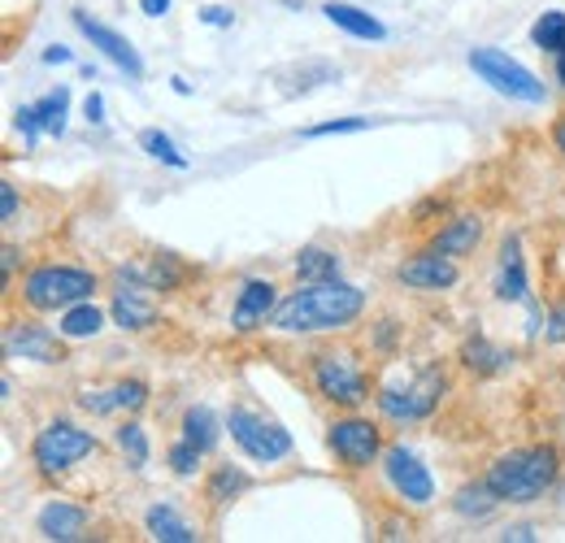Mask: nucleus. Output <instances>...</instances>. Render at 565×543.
<instances>
[{
    "instance_id": "nucleus-1",
    "label": "nucleus",
    "mask_w": 565,
    "mask_h": 543,
    "mask_svg": "<svg viewBox=\"0 0 565 543\" xmlns=\"http://www.w3.org/2000/svg\"><path fill=\"white\" fill-rule=\"evenodd\" d=\"M365 313V291L344 278L327 283H296L275 309V331L282 336H340L361 322Z\"/></svg>"
},
{
    "instance_id": "nucleus-2",
    "label": "nucleus",
    "mask_w": 565,
    "mask_h": 543,
    "mask_svg": "<svg viewBox=\"0 0 565 543\" xmlns=\"http://www.w3.org/2000/svg\"><path fill=\"white\" fill-rule=\"evenodd\" d=\"M565 475V457L557 444H518L488 461V487L500 496V504H535L544 500Z\"/></svg>"
},
{
    "instance_id": "nucleus-3",
    "label": "nucleus",
    "mask_w": 565,
    "mask_h": 543,
    "mask_svg": "<svg viewBox=\"0 0 565 543\" xmlns=\"http://www.w3.org/2000/svg\"><path fill=\"white\" fill-rule=\"evenodd\" d=\"M309 387L331 408H361L374 401V379L356 348H318L305 365Z\"/></svg>"
},
{
    "instance_id": "nucleus-4",
    "label": "nucleus",
    "mask_w": 565,
    "mask_h": 543,
    "mask_svg": "<svg viewBox=\"0 0 565 543\" xmlns=\"http://www.w3.org/2000/svg\"><path fill=\"white\" fill-rule=\"evenodd\" d=\"M444 396H448V370L444 365H423L409 379L379 383L374 387V408L392 426H418L426 417H435Z\"/></svg>"
},
{
    "instance_id": "nucleus-5",
    "label": "nucleus",
    "mask_w": 565,
    "mask_h": 543,
    "mask_svg": "<svg viewBox=\"0 0 565 543\" xmlns=\"http://www.w3.org/2000/svg\"><path fill=\"white\" fill-rule=\"evenodd\" d=\"M100 291V274L71 262H40L22 274V305L31 313H62Z\"/></svg>"
},
{
    "instance_id": "nucleus-6",
    "label": "nucleus",
    "mask_w": 565,
    "mask_h": 543,
    "mask_svg": "<svg viewBox=\"0 0 565 543\" xmlns=\"http://www.w3.org/2000/svg\"><path fill=\"white\" fill-rule=\"evenodd\" d=\"M96 453H100L96 430L78 426V422H71V417H53V422H44V426L31 435V448H26L31 470H35L40 478L71 475L78 461H87V457H96Z\"/></svg>"
},
{
    "instance_id": "nucleus-7",
    "label": "nucleus",
    "mask_w": 565,
    "mask_h": 543,
    "mask_svg": "<svg viewBox=\"0 0 565 543\" xmlns=\"http://www.w3.org/2000/svg\"><path fill=\"white\" fill-rule=\"evenodd\" d=\"M226 430H231L235 448H239L248 461H257V466H279V461H287V457L296 453L291 430H287L282 422H275L270 413H262V408H253V405L226 408Z\"/></svg>"
},
{
    "instance_id": "nucleus-8",
    "label": "nucleus",
    "mask_w": 565,
    "mask_h": 543,
    "mask_svg": "<svg viewBox=\"0 0 565 543\" xmlns=\"http://www.w3.org/2000/svg\"><path fill=\"white\" fill-rule=\"evenodd\" d=\"M327 448H331V457H335V466L340 470H349V475H365L370 466H379L383 461V426L374 422V417H365V413H356V408H344L340 417H331V426H327Z\"/></svg>"
},
{
    "instance_id": "nucleus-9",
    "label": "nucleus",
    "mask_w": 565,
    "mask_h": 543,
    "mask_svg": "<svg viewBox=\"0 0 565 543\" xmlns=\"http://www.w3.org/2000/svg\"><path fill=\"white\" fill-rule=\"evenodd\" d=\"M161 318L157 309V287L148 283L143 266H118L114 270V296H109V322L127 336L152 331Z\"/></svg>"
},
{
    "instance_id": "nucleus-10",
    "label": "nucleus",
    "mask_w": 565,
    "mask_h": 543,
    "mask_svg": "<svg viewBox=\"0 0 565 543\" xmlns=\"http://www.w3.org/2000/svg\"><path fill=\"white\" fill-rule=\"evenodd\" d=\"M470 70L492 87L500 96H509V100H522V105H544V96H548V87L531 74V70L522 66V62H513L504 49H470Z\"/></svg>"
},
{
    "instance_id": "nucleus-11",
    "label": "nucleus",
    "mask_w": 565,
    "mask_h": 543,
    "mask_svg": "<svg viewBox=\"0 0 565 543\" xmlns=\"http://www.w3.org/2000/svg\"><path fill=\"white\" fill-rule=\"evenodd\" d=\"M379 466H383L387 487L396 491V500H405L409 509H426V504H435V475L426 470L423 457H418L414 448H405V444H387Z\"/></svg>"
},
{
    "instance_id": "nucleus-12",
    "label": "nucleus",
    "mask_w": 565,
    "mask_h": 543,
    "mask_svg": "<svg viewBox=\"0 0 565 543\" xmlns=\"http://www.w3.org/2000/svg\"><path fill=\"white\" fill-rule=\"evenodd\" d=\"M66 336L49 331L31 318H18L4 327V356L9 361H35V365H62L66 361Z\"/></svg>"
},
{
    "instance_id": "nucleus-13",
    "label": "nucleus",
    "mask_w": 565,
    "mask_h": 543,
    "mask_svg": "<svg viewBox=\"0 0 565 543\" xmlns=\"http://www.w3.org/2000/svg\"><path fill=\"white\" fill-rule=\"evenodd\" d=\"M74 18V26H78V35L105 57V62H114V66L122 70L131 83H140L143 78V62H140V53H136V44L122 35V31H114V26H105L100 18H92L87 9H74L71 13Z\"/></svg>"
},
{
    "instance_id": "nucleus-14",
    "label": "nucleus",
    "mask_w": 565,
    "mask_h": 543,
    "mask_svg": "<svg viewBox=\"0 0 565 543\" xmlns=\"http://www.w3.org/2000/svg\"><path fill=\"white\" fill-rule=\"evenodd\" d=\"M279 300V287L270 278H244L239 291H235V305H231V331L235 336H253V331L270 327Z\"/></svg>"
},
{
    "instance_id": "nucleus-15",
    "label": "nucleus",
    "mask_w": 565,
    "mask_h": 543,
    "mask_svg": "<svg viewBox=\"0 0 565 543\" xmlns=\"http://www.w3.org/2000/svg\"><path fill=\"white\" fill-rule=\"evenodd\" d=\"M396 283L409 291H452L461 283V262H452L435 248H423L396 266Z\"/></svg>"
},
{
    "instance_id": "nucleus-16",
    "label": "nucleus",
    "mask_w": 565,
    "mask_h": 543,
    "mask_svg": "<svg viewBox=\"0 0 565 543\" xmlns=\"http://www.w3.org/2000/svg\"><path fill=\"white\" fill-rule=\"evenodd\" d=\"M495 300H504V305H535L531 300V278H526V257H522V235H504L500 239Z\"/></svg>"
},
{
    "instance_id": "nucleus-17",
    "label": "nucleus",
    "mask_w": 565,
    "mask_h": 543,
    "mask_svg": "<svg viewBox=\"0 0 565 543\" xmlns=\"http://www.w3.org/2000/svg\"><path fill=\"white\" fill-rule=\"evenodd\" d=\"M483 235H488V226H483L479 213H457V217H448V222L430 235L426 248H435V253H444V257H452V262H466V257L479 253Z\"/></svg>"
},
{
    "instance_id": "nucleus-18",
    "label": "nucleus",
    "mask_w": 565,
    "mask_h": 543,
    "mask_svg": "<svg viewBox=\"0 0 565 543\" xmlns=\"http://www.w3.org/2000/svg\"><path fill=\"white\" fill-rule=\"evenodd\" d=\"M92 526V509L87 504H74V500H49L35 518V531L53 543H74L87 535Z\"/></svg>"
},
{
    "instance_id": "nucleus-19",
    "label": "nucleus",
    "mask_w": 565,
    "mask_h": 543,
    "mask_svg": "<svg viewBox=\"0 0 565 543\" xmlns=\"http://www.w3.org/2000/svg\"><path fill=\"white\" fill-rule=\"evenodd\" d=\"M457 361H461V370L475 374V379H495V374H504V370L513 365V352H509L504 343L488 340L483 331H475V336L461 340Z\"/></svg>"
},
{
    "instance_id": "nucleus-20",
    "label": "nucleus",
    "mask_w": 565,
    "mask_h": 543,
    "mask_svg": "<svg viewBox=\"0 0 565 543\" xmlns=\"http://www.w3.org/2000/svg\"><path fill=\"white\" fill-rule=\"evenodd\" d=\"M322 13H327V22H331V26H340V31H344V35H353V40H370V44L387 40V26H383L374 13H365L361 4H349V0H327V4H322Z\"/></svg>"
},
{
    "instance_id": "nucleus-21",
    "label": "nucleus",
    "mask_w": 565,
    "mask_h": 543,
    "mask_svg": "<svg viewBox=\"0 0 565 543\" xmlns=\"http://www.w3.org/2000/svg\"><path fill=\"white\" fill-rule=\"evenodd\" d=\"M143 531L161 543H196L201 540V531H196L174 504H166V500L148 504V513H143Z\"/></svg>"
},
{
    "instance_id": "nucleus-22",
    "label": "nucleus",
    "mask_w": 565,
    "mask_h": 543,
    "mask_svg": "<svg viewBox=\"0 0 565 543\" xmlns=\"http://www.w3.org/2000/svg\"><path fill=\"white\" fill-rule=\"evenodd\" d=\"M296 283H327V278H344V262L335 248H322V244H305L291 262Z\"/></svg>"
},
{
    "instance_id": "nucleus-23",
    "label": "nucleus",
    "mask_w": 565,
    "mask_h": 543,
    "mask_svg": "<svg viewBox=\"0 0 565 543\" xmlns=\"http://www.w3.org/2000/svg\"><path fill=\"white\" fill-rule=\"evenodd\" d=\"M105 322H109V313H105L96 300H78V305H71V309L57 313V331H62L71 343L96 340V336L105 331Z\"/></svg>"
},
{
    "instance_id": "nucleus-24",
    "label": "nucleus",
    "mask_w": 565,
    "mask_h": 543,
    "mask_svg": "<svg viewBox=\"0 0 565 543\" xmlns=\"http://www.w3.org/2000/svg\"><path fill=\"white\" fill-rule=\"evenodd\" d=\"M248 487H253V478H248L244 466L222 461V466H213L210 475H205V500H210V509H226V504H235Z\"/></svg>"
},
{
    "instance_id": "nucleus-25",
    "label": "nucleus",
    "mask_w": 565,
    "mask_h": 543,
    "mask_svg": "<svg viewBox=\"0 0 565 543\" xmlns=\"http://www.w3.org/2000/svg\"><path fill=\"white\" fill-rule=\"evenodd\" d=\"M495 509H500V496L488 487V478H475L452 496V513L466 518V522H483V518H492Z\"/></svg>"
},
{
    "instance_id": "nucleus-26",
    "label": "nucleus",
    "mask_w": 565,
    "mask_h": 543,
    "mask_svg": "<svg viewBox=\"0 0 565 543\" xmlns=\"http://www.w3.org/2000/svg\"><path fill=\"white\" fill-rule=\"evenodd\" d=\"M179 430H183V439H192L201 453H213V448L222 444V422H217V413H213L210 405H188V408H183Z\"/></svg>"
},
{
    "instance_id": "nucleus-27",
    "label": "nucleus",
    "mask_w": 565,
    "mask_h": 543,
    "mask_svg": "<svg viewBox=\"0 0 565 543\" xmlns=\"http://www.w3.org/2000/svg\"><path fill=\"white\" fill-rule=\"evenodd\" d=\"M114 444H118V453L127 457V466H131V470H143V466H148V457H152L148 430H143V422L136 417V413H127V417L118 422V430H114Z\"/></svg>"
},
{
    "instance_id": "nucleus-28",
    "label": "nucleus",
    "mask_w": 565,
    "mask_h": 543,
    "mask_svg": "<svg viewBox=\"0 0 565 543\" xmlns=\"http://www.w3.org/2000/svg\"><path fill=\"white\" fill-rule=\"evenodd\" d=\"M143 274H148V283H152V287L166 296V291H179V287H183V283H188L196 270H192V266H183L174 253H157V257L143 266Z\"/></svg>"
},
{
    "instance_id": "nucleus-29",
    "label": "nucleus",
    "mask_w": 565,
    "mask_h": 543,
    "mask_svg": "<svg viewBox=\"0 0 565 543\" xmlns=\"http://www.w3.org/2000/svg\"><path fill=\"white\" fill-rule=\"evenodd\" d=\"M35 114H40V127H44V136H66V114H71V87H57V92H49V96H40L35 100Z\"/></svg>"
},
{
    "instance_id": "nucleus-30",
    "label": "nucleus",
    "mask_w": 565,
    "mask_h": 543,
    "mask_svg": "<svg viewBox=\"0 0 565 543\" xmlns=\"http://www.w3.org/2000/svg\"><path fill=\"white\" fill-rule=\"evenodd\" d=\"M205 457L210 453H201L192 439H174L170 448H166V466H170V475H179V478H196L201 470H205Z\"/></svg>"
},
{
    "instance_id": "nucleus-31",
    "label": "nucleus",
    "mask_w": 565,
    "mask_h": 543,
    "mask_svg": "<svg viewBox=\"0 0 565 543\" xmlns=\"http://www.w3.org/2000/svg\"><path fill=\"white\" fill-rule=\"evenodd\" d=\"M140 148L152 157V161H161V166H170V170H188V157L179 152V143L166 136V131H157V127H148L140 131Z\"/></svg>"
},
{
    "instance_id": "nucleus-32",
    "label": "nucleus",
    "mask_w": 565,
    "mask_h": 543,
    "mask_svg": "<svg viewBox=\"0 0 565 543\" xmlns=\"http://www.w3.org/2000/svg\"><path fill=\"white\" fill-rule=\"evenodd\" d=\"M531 44H535L540 53H548V57L562 49V44H565V13H562V9L544 13V18L531 26Z\"/></svg>"
},
{
    "instance_id": "nucleus-33",
    "label": "nucleus",
    "mask_w": 565,
    "mask_h": 543,
    "mask_svg": "<svg viewBox=\"0 0 565 543\" xmlns=\"http://www.w3.org/2000/svg\"><path fill=\"white\" fill-rule=\"evenodd\" d=\"M109 396H114V408L118 413H140L148 405V396H152V387L143 383V379H118L114 387H109Z\"/></svg>"
},
{
    "instance_id": "nucleus-34",
    "label": "nucleus",
    "mask_w": 565,
    "mask_h": 543,
    "mask_svg": "<svg viewBox=\"0 0 565 543\" xmlns=\"http://www.w3.org/2000/svg\"><path fill=\"white\" fill-rule=\"evenodd\" d=\"M401 336H405V327H401L396 318H379V322H374V331H370V348H374L379 356H392V352H396V343H401Z\"/></svg>"
},
{
    "instance_id": "nucleus-35",
    "label": "nucleus",
    "mask_w": 565,
    "mask_h": 543,
    "mask_svg": "<svg viewBox=\"0 0 565 543\" xmlns=\"http://www.w3.org/2000/svg\"><path fill=\"white\" fill-rule=\"evenodd\" d=\"M356 131H370V118H331V123H318V127H309V131H305V139L356 136Z\"/></svg>"
},
{
    "instance_id": "nucleus-36",
    "label": "nucleus",
    "mask_w": 565,
    "mask_h": 543,
    "mask_svg": "<svg viewBox=\"0 0 565 543\" xmlns=\"http://www.w3.org/2000/svg\"><path fill=\"white\" fill-rule=\"evenodd\" d=\"M78 408L92 413V417H109V413H118V408H114V396H109V387H96V392L87 387V392L78 396Z\"/></svg>"
},
{
    "instance_id": "nucleus-37",
    "label": "nucleus",
    "mask_w": 565,
    "mask_h": 543,
    "mask_svg": "<svg viewBox=\"0 0 565 543\" xmlns=\"http://www.w3.org/2000/svg\"><path fill=\"white\" fill-rule=\"evenodd\" d=\"M13 127L22 131V139H26V143H35V139L44 136V127H40V114H35V105H18V109H13Z\"/></svg>"
},
{
    "instance_id": "nucleus-38",
    "label": "nucleus",
    "mask_w": 565,
    "mask_h": 543,
    "mask_svg": "<svg viewBox=\"0 0 565 543\" xmlns=\"http://www.w3.org/2000/svg\"><path fill=\"white\" fill-rule=\"evenodd\" d=\"M544 340L553 343V348H565V296L548 309V318H544Z\"/></svg>"
},
{
    "instance_id": "nucleus-39",
    "label": "nucleus",
    "mask_w": 565,
    "mask_h": 543,
    "mask_svg": "<svg viewBox=\"0 0 565 543\" xmlns=\"http://www.w3.org/2000/svg\"><path fill=\"white\" fill-rule=\"evenodd\" d=\"M18 266H22V248H18L13 239H4V248H0V283H4V287H13Z\"/></svg>"
},
{
    "instance_id": "nucleus-40",
    "label": "nucleus",
    "mask_w": 565,
    "mask_h": 543,
    "mask_svg": "<svg viewBox=\"0 0 565 543\" xmlns=\"http://www.w3.org/2000/svg\"><path fill=\"white\" fill-rule=\"evenodd\" d=\"M13 217H18V188L4 179V183H0V222L9 226Z\"/></svg>"
},
{
    "instance_id": "nucleus-41",
    "label": "nucleus",
    "mask_w": 565,
    "mask_h": 543,
    "mask_svg": "<svg viewBox=\"0 0 565 543\" xmlns=\"http://www.w3.org/2000/svg\"><path fill=\"white\" fill-rule=\"evenodd\" d=\"M83 118H87L92 127L105 123V96H100V92H87V100H83Z\"/></svg>"
},
{
    "instance_id": "nucleus-42",
    "label": "nucleus",
    "mask_w": 565,
    "mask_h": 543,
    "mask_svg": "<svg viewBox=\"0 0 565 543\" xmlns=\"http://www.w3.org/2000/svg\"><path fill=\"white\" fill-rule=\"evenodd\" d=\"M201 22H205V26H231L235 13H231L226 4H205V9H201Z\"/></svg>"
},
{
    "instance_id": "nucleus-43",
    "label": "nucleus",
    "mask_w": 565,
    "mask_h": 543,
    "mask_svg": "<svg viewBox=\"0 0 565 543\" xmlns=\"http://www.w3.org/2000/svg\"><path fill=\"white\" fill-rule=\"evenodd\" d=\"M74 53L71 49H62V44H53V49H44V66H71Z\"/></svg>"
},
{
    "instance_id": "nucleus-44",
    "label": "nucleus",
    "mask_w": 565,
    "mask_h": 543,
    "mask_svg": "<svg viewBox=\"0 0 565 543\" xmlns=\"http://www.w3.org/2000/svg\"><path fill=\"white\" fill-rule=\"evenodd\" d=\"M548 136H553V148H557V157H562V166H565V114H557V118H553Z\"/></svg>"
},
{
    "instance_id": "nucleus-45",
    "label": "nucleus",
    "mask_w": 565,
    "mask_h": 543,
    "mask_svg": "<svg viewBox=\"0 0 565 543\" xmlns=\"http://www.w3.org/2000/svg\"><path fill=\"white\" fill-rule=\"evenodd\" d=\"M140 13H148V18H166V13H170V0H140Z\"/></svg>"
},
{
    "instance_id": "nucleus-46",
    "label": "nucleus",
    "mask_w": 565,
    "mask_h": 543,
    "mask_svg": "<svg viewBox=\"0 0 565 543\" xmlns=\"http://www.w3.org/2000/svg\"><path fill=\"white\" fill-rule=\"evenodd\" d=\"M500 540H513V543H526V540H535V526H509Z\"/></svg>"
},
{
    "instance_id": "nucleus-47",
    "label": "nucleus",
    "mask_w": 565,
    "mask_h": 543,
    "mask_svg": "<svg viewBox=\"0 0 565 543\" xmlns=\"http://www.w3.org/2000/svg\"><path fill=\"white\" fill-rule=\"evenodd\" d=\"M553 66H557V83L565 87V44L557 49V53H553Z\"/></svg>"
}]
</instances>
